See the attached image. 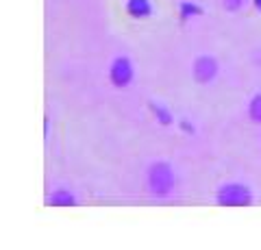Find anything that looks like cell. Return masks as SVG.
Instances as JSON below:
<instances>
[{
  "mask_svg": "<svg viewBox=\"0 0 261 250\" xmlns=\"http://www.w3.org/2000/svg\"><path fill=\"white\" fill-rule=\"evenodd\" d=\"M248 118H250L255 124L261 126V92L252 96L250 102H248Z\"/></svg>",
  "mask_w": 261,
  "mask_h": 250,
  "instance_id": "obj_9",
  "label": "cell"
},
{
  "mask_svg": "<svg viewBox=\"0 0 261 250\" xmlns=\"http://www.w3.org/2000/svg\"><path fill=\"white\" fill-rule=\"evenodd\" d=\"M178 11H181V18H183V20L198 18V15L205 13V11H202V7L196 5V3H192V0H183V3L178 5Z\"/></svg>",
  "mask_w": 261,
  "mask_h": 250,
  "instance_id": "obj_8",
  "label": "cell"
},
{
  "mask_svg": "<svg viewBox=\"0 0 261 250\" xmlns=\"http://www.w3.org/2000/svg\"><path fill=\"white\" fill-rule=\"evenodd\" d=\"M48 205L50 207H74L76 196L68 187H57L50 196H48Z\"/></svg>",
  "mask_w": 261,
  "mask_h": 250,
  "instance_id": "obj_6",
  "label": "cell"
},
{
  "mask_svg": "<svg viewBox=\"0 0 261 250\" xmlns=\"http://www.w3.org/2000/svg\"><path fill=\"white\" fill-rule=\"evenodd\" d=\"M152 114L154 118H157V122L161 126H170V124H174V116H172V111H170L166 104H161V102H152Z\"/></svg>",
  "mask_w": 261,
  "mask_h": 250,
  "instance_id": "obj_7",
  "label": "cell"
},
{
  "mask_svg": "<svg viewBox=\"0 0 261 250\" xmlns=\"http://www.w3.org/2000/svg\"><path fill=\"white\" fill-rule=\"evenodd\" d=\"M178 126H181V131H185L187 135H194L196 133V128H194V124L190 122L187 118H183V120H178Z\"/></svg>",
  "mask_w": 261,
  "mask_h": 250,
  "instance_id": "obj_11",
  "label": "cell"
},
{
  "mask_svg": "<svg viewBox=\"0 0 261 250\" xmlns=\"http://www.w3.org/2000/svg\"><path fill=\"white\" fill-rule=\"evenodd\" d=\"M252 5H255V7H257V9L261 11V0H252Z\"/></svg>",
  "mask_w": 261,
  "mask_h": 250,
  "instance_id": "obj_12",
  "label": "cell"
},
{
  "mask_svg": "<svg viewBox=\"0 0 261 250\" xmlns=\"http://www.w3.org/2000/svg\"><path fill=\"white\" fill-rule=\"evenodd\" d=\"M220 74V61L214 54H198L192 61V78L198 85H209L214 83Z\"/></svg>",
  "mask_w": 261,
  "mask_h": 250,
  "instance_id": "obj_4",
  "label": "cell"
},
{
  "mask_svg": "<svg viewBox=\"0 0 261 250\" xmlns=\"http://www.w3.org/2000/svg\"><path fill=\"white\" fill-rule=\"evenodd\" d=\"M109 80L113 83V87L118 90H124L135 80V63L128 54H118L113 57L109 63Z\"/></svg>",
  "mask_w": 261,
  "mask_h": 250,
  "instance_id": "obj_3",
  "label": "cell"
},
{
  "mask_svg": "<svg viewBox=\"0 0 261 250\" xmlns=\"http://www.w3.org/2000/svg\"><path fill=\"white\" fill-rule=\"evenodd\" d=\"M126 13L135 20H144L152 15V3L150 0H126Z\"/></svg>",
  "mask_w": 261,
  "mask_h": 250,
  "instance_id": "obj_5",
  "label": "cell"
},
{
  "mask_svg": "<svg viewBox=\"0 0 261 250\" xmlns=\"http://www.w3.org/2000/svg\"><path fill=\"white\" fill-rule=\"evenodd\" d=\"M176 187V172L170 161L154 159L146 168V189L152 198H170Z\"/></svg>",
  "mask_w": 261,
  "mask_h": 250,
  "instance_id": "obj_1",
  "label": "cell"
},
{
  "mask_svg": "<svg viewBox=\"0 0 261 250\" xmlns=\"http://www.w3.org/2000/svg\"><path fill=\"white\" fill-rule=\"evenodd\" d=\"M255 196L244 183H224L216 191V203L222 207H248Z\"/></svg>",
  "mask_w": 261,
  "mask_h": 250,
  "instance_id": "obj_2",
  "label": "cell"
},
{
  "mask_svg": "<svg viewBox=\"0 0 261 250\" xmlns=\"http://www.w3.org/2000/svg\"><path fill=\"white\" fill-rule=\"evenodd\" d=\"M242 7H244V0H224V9H226V11H231V13L240 11Z\"/></svg>",
  "mask_w": 261,
  "mask_h": 250,
  "instance_id": "obj_10",
  "label": "cell"
}]
</instances>
